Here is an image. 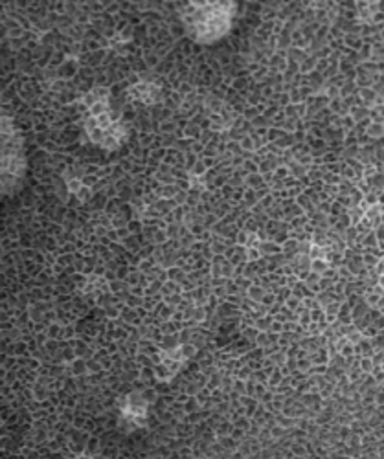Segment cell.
Masks as SVG:
<instances>
[{
  "mask_svg": "<svg viewBox=\"0 0 384 459\" xmlns=\"http://www.w3.org/2000/svg\"><path fill=\"white\" fill-rule=\"evenodd\" d=\"M78 459H89V457H78Z\"/></svg>",
  "mask_w": 384,
  "mask_h": 459,
  "instance_id": "obj_1",
  "label": "cell"
}]
</instances>
